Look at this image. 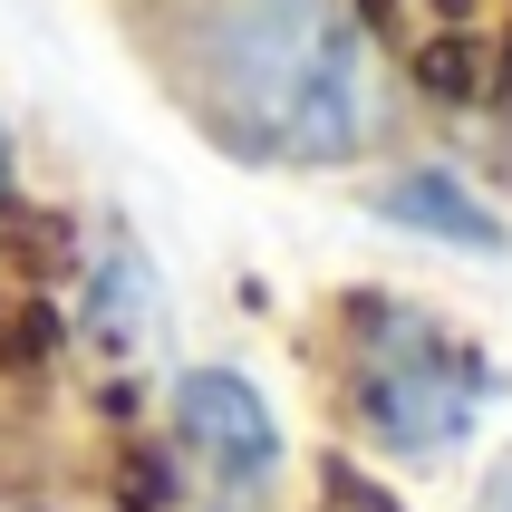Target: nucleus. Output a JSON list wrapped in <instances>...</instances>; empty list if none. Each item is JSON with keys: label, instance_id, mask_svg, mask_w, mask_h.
I'll use <instances>...</instances> for the list:
<instances>
[{"label": "nucleus", "instance_id": "1", "mask_svg": "<svg viewBox=\"0 0 512 512\" xmlns=\"http://www.w3.org/2000/svg\"><path fill=\"white\" fill-rule=\"evenodd\" d=\"M203 136L252 165H348L377 136L368 49L329 0H203L165 49Z\"/></svg>", "mask_w": 512, "mask_h": 512}, {"label": "nucleus", "instance_id": "2", "mask_svg": "<svg viewBox=\"0 0 512 512\" xmlns=\"http://www.w3.org/2000/svg\"><path fill=\"white\" fill-rule=\"evenodd\" d=\"M348 397H358L377 445L445 455L484 416L493 368L455 329H435L426 310H406V300H348Z\"/></svg>", "mask_w": 512, "mask_h": 512}, {"label": "nucleus", "instance_id": "3", "mask_svg": "<svg viewBox=\"0 0 512 512\" xmlns=\"http://www.w3.org/2000/svg\"><path fill=\"white\" fill-rule=\"evenodd\" d=\"M58 271H68V223L0 203V377H39L58 348Z\"/></svg>", "mask_w": 512, "mask_h": 512}, {"label": "nucleus", "instance_id": "4", "mask_svg": "<svg viewBox=\"0 0 512 512\" xmlns=\"http://www.w3.org/2000/svg\"><path fill=\"white\" fill-rule=\"evenodd\" d=\"M174 435H184V455H194L223 493H261L271 464H281L271 406H261L232 368H194L184 387H174Z\"/></svg>", "mask_w": 512, "mask_h": 512}, {"label": "nucleus", "instance_id": "5", "mask_svg": "<svg viewBox=\"0 0 512 512\" xmlns=\"http://www.w3.org/2000/svg\"><path fill=\"white\" fill-rule=\"evenodd\" d=\"M377 213H387V223H406V232H435V242H455V252H503V223L464 194L455 174H435V165L397 174V184H377Z\"/></svg>", "mask_w": 512, "mask_h": 512}, {"label": "nucleus", "instance_id": "6", "mask_svg": "<svg viewBox=\"0 0 512 512\" xmlns=\"http://www.w3.org/2000/svg\"><path fill=\"white\" fill-rule=\"evenodd\" d=\"M416 78H426L435 97L474 107V97H493V78H503V49H493L484 29H445V39H426V49H416Z\"/></svg>", "mask_w": 512, "mask_h": 512}, {"label": "nucleus", "instance_id": "7", "mask_svg": "<svg viewBox=\"0 0 512 512\" xmlns=\"http://www.w3.org/2000/svg\"><path fill=\"white\" fill-rule=\"evenodd\" d=\"M0 184H10V136H0Z\"/></svg>", "mask_w": 512, "mask_h": 512}]
</instances>
